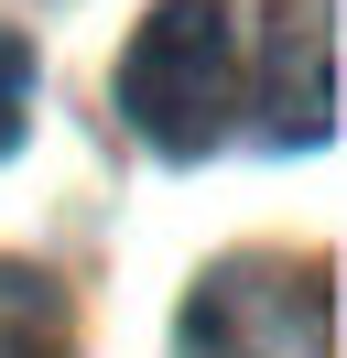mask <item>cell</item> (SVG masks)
Wrapping results in <instances>:
<instances>
[{
  "instance_id": "5b68a950",
  "label": "cell",
  "mask_w": 347,
  "mask_h": 358,
  "mask_svg": "<svg viewBox=\"0 0 347 358\" xmlns=\"http://www.w3.org/2000/svg\"><path fill=\"white\" fill-rule=\"evenodd\" d=\"M33 87H43L33 44H22V33L0 22V152H22V131H33Z\"/></svg>"
},
{
  "instance_id": "6da1fadb",
  "label": "cell",
  "mask_w": 347,
  "mask_h": 358,
  "mask_svg": "<svg viewBox=\"0 0 347 358\" xmlns=\"http://www.w3.org/2000/svg\"><path fill=\"white\" fill-rule=\"evenodd\" d=\"M239 109V33L228 0H152V22L120 55V120L163 163H206Z\"/></svg>"
},
{
  "instance_id": "7a4b0ae2",
  "label": "cell",
  "mask_w": 347,
  "mask_h": 358,
  "mask_svg": "<svg viewBox=\"0 0 347 358\" xmlns=\"http://www.w3.org/2000/svg\"><path fill=\"white\" fill-rule=\"evenodd\" d=\"M325 271L293 261H217L206 282L185 293V326H174V358H293V304H315Z\"/></svg>"
},
{
  "instance_id": "3957f363",
  "label": "cell",
  "mask_w": 347,
  "mask_h": 358,
  "mask_svg": "<svg viewBox=\"0 0 347 358\" xmlns=\"http://www.w3.org/2000/svg\"><path fill=\"white\" fill-rule=\"evenodd\" d=\"M260 131L315 152L337 131V0H271L260 11Z\"/></svg>"
},
{
  "instance_id": "277c9868",
  "label": "cell",
  "mask_w": 347,
  "mask_h": 358,
  "mask_svg": "<svg viewBox=\"0 0 347 358\" xmlns=\"http://www.w3.org/2000/svg\"><path fill=\"white\" fill-rule=\"evenodd\" d=\"M0 358H76V315L43 271L0 261Z\"/></svg>"
}]
</instances>
